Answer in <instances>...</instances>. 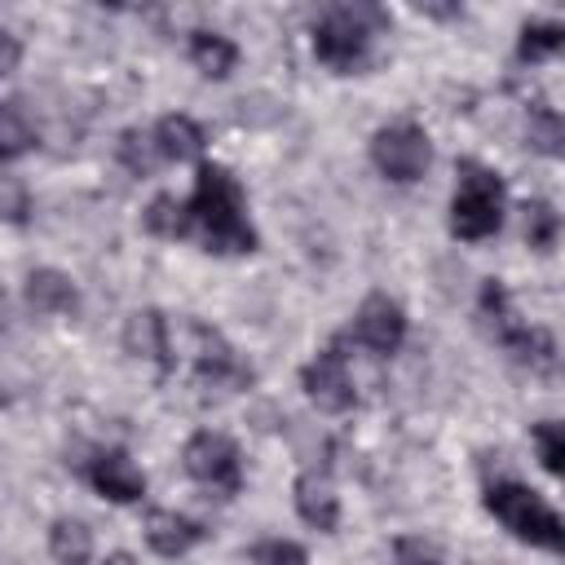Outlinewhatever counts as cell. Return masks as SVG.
<instances>
[{
	"instance_id": "1",
	"label": "cell",
	"mask_w": 565,
	"mask_h": 565,
	"mask_svg": "<svg viewBox=\"0 0 565 565\" xmlns=\"http://www.w3.org/2000/svg\"><path fill=\"white\" fill-rule=\"evenodd\" d=\"M146 230L159 238H199L203 252H216V256H243L256 247L243 185L221 163H199L194 194L185 203H177L172 194H159L146 207Z\"/></svg>"
},
{
	"instance_id": "2",
	"label": "cell",
	"mask_w": 565,
	"mask_h": 565,
	"mask_svg": "<svg viewBox=\"0 0 565 565\" xmlns=\"http://www.w3.org/2000/svg\"><path fill=\"white\" fill-rule=\"evenodd\" d=\"M393 26L384 0H327L313 26V53L322 66L349 75L366 62L371 44Z\"/></svg>"
},
{
	"instance_id": "3",
	"label": "cell",
	"mask_w": 565,
	"mask_h": 565,
	"mask_svg": "<svg viewBox=\"0 0 565 565\" xmlns=\"http://www.w3.org/2000/svg\"><path fill=\"white\" fill-rule=\"evenodd\" d=\"M477 313H481V327L490 331V340L503 344L521 366H530L534 375H556V340H552V331L521 322L512 300H508V287L499 278L481 282Z\"/></svg>"
},
{
	"instance_id": "4",
	"label": "cell",
	"mask_w": 565,
	"mask_h": 565,
	"mask_svg": "<svg viewBox=\"0 0 565 565\" xmlns=\"http://www.w3.org/2000/svg\"><path fill=\"white\" fill-rule=\"evenodd\" d=\"M486 512L512 539H521L530 547H543V552H561L565 547V525H561L556 508L539 490H530L521 481H490L486 486Z\"/></svg>"
},
{
	"instance_id": "5",
	"label": "cell",
	"mask_w": 565,
	"mask_h": 565,
	"mask_svg": "<svg viewBox=\"0 0 565 565\" xmlns=\"http://www.w3.org/2000/svg\"><path fill=\"white\" fill-rule=\"evenodd\" d=\"M172 349H185L190 371L207 393H243L256 380L252 366L230 349V340L199 318H185L181 327H172Z\"/></svg>"
},
{
	"instance_id": "6",
	"label": "cell",
	"mask_w": 565,
	"mask_h": 565,
	"mask_svg": "<svg viewBox=\"0 0 565 565\" xmlns=\"http://www.w3.org/2000/svg\"><path fill=\"white\" fill-rule=\"evenodd\" d=\"M503 225V181L499 172L463 159L459 163V185L450 199V234L463 243H481Z\"/></svg>"
},
{
	"instance_id": "7",
	"label": "cell",
	"mask_w": 565,
	"mask_h": 565,
	"mask_svg": "<svg viewBox=\"0 0 565 565\" xmlns=\"http://www.w3.org/2000/svg\"><path fill=\"white\" fill-rule=\"evenodd\" d=\"M371 163L380 168V177L397 181V185H411L424 177V168L433 163V141L419 124L411 119H397V124H384L375 137H371Z\"/></svg>"
},
{
	"instance_id": "8",
	"label": "cell",
	"mask_w": 565,
	"mask_h": 565,
	"mask_svg": "<svg viewBox=\"0 0 565 565\" xmlns=\"http://www.w3.org/2000/svg\"><path fill=\"white\" fill-rule=\"evenodd\" d=\"M181 463L203 490H212L221 499L238 494V486H243V455L225 433H212V428L194 433L181 450Z\"/></svg>"
},
{
	"instance_id": "9",
	"label": "cell",
	"mask_w": 565,
	"mask_h": 565,
	"mask_svg": "<svg viewBox=\"0 0 565 565\" xmlns=\"http://www.w3.org/2000/svg\"><path fill=\"white\" fill-rule=\"evenodd\" d=\"M300 384H305V393H309V402L318 406V411H327V415H340V411H349L353 402H358V393H353V380H349V366H344V353H340V344H327L313 362H305V371H300Z\"/></svg>"
},
{
	"instance_id": "10",
	"label": "cell",
	"mask_w": 565,
	"mask_h": 565,
	"mask_svg": "<svg viewBox=\"0 0 565 565\" xmlns=\"http://www.w3.org/2000/svg\"><path fill=\"white\" fill-rule=\"evenodd\" d=\"M353 340H358L362 349L380 353V358L397 353L402 340H406V313H402V305L388 300L384 291H371V296L358 305V313H353Z\"/></svg>"
},
{
	"instance_id": "11",
	"label": "cell",
	"mask_w": 565,
	"mask_h": 565,
	"mask_svg": "<svg viewBox=\"0 0 565 565\" xmlns=\"http://www.w3.org/2000/svg\"><path fill=\"white\" fill-rule=\"evenodd\" d=\"M88 486L97 494H106L110 503H137L146 494V472L124 455V450H97L84 468Z\"/></svg>"
},
{
	"instance_id": "12",
	"label": "cell",
	"mask_w": 565,
	"mask_h": 565,
	"mask_svg": "<svg viewBox=\"0 0 565 565\" xmlns=\"http://www.w3.org/2000/svg\"><path fill=\"white\" fill-rule=\"evenodd\" d=\"M124 349L132 358H146V362H159L163 371L172 366V322L159 313V309H137L124 327Z\"/></svg>"
},
{
	"instance_id": "13",
	"label": "cell",
	"mask_w": 565,
	"mask_h": 565,
	"mask_svg": "<svg viewBox=\"0 0 565 565\" xmlns=\"http://www.w3.org/2000/svg\"><path fill=\"white\" fill-rule=\"evenodd\" d=\"M296 512H300L305 525H313L322 534H331L340 525V494H335L327 472L309 468V472L296 477Z\"/></svg>"
},
{
	"instance_id": "14",
	"label": "cell",
	"mask_w": 565,
	"mask_h": 565,
	"mask_svg": "<svg viewBox=\"0 0 565 565\" xmlns=\"http://www.w3.org/2000/svg\"><path fill=\"white\" fill-rule=\"evenodd\" d=\"M203 539V525L181 516V512H168V508H154L146 512V543L159 552V556H185L194 543Z\"/></svg>"
},
{
	"instance_id": "15",
	"label": "cell",
	"mask_w": 565,
	"mask_h": 565,
	"mask_svg": "<svg viewBox=\"0 0 565 565\" xmlns=\"http://www.w3.org/2000/svg\"><path fill=\"white\" fill-rule=\"evenodd\" d=\"M26 305L44 318H57V313H75L79 291H75L71 274H62V269H31L26 274Z\"/></svg>"
},
{
	"instance_id": "16",
	"label": "cell",
	"mask_w": 565,
	"mask_h": 565,
	"mask_svg": "<svg viewBox=\"0 0 565 565\" xmlns=\"http://www.w3.org/2000/svg\"><path fill=\"white\" fill-rule=\"evenodd\" d=\"M154 141H159L163 159H177V163L203 154V128H199L190 115H163V119L154 124Z\"/></svg>"
},
{
	"instance_id": "17",
	"label": "cell",
	"mask_w": 565,
	"mask_h": 565,
	"mask_svg": "<svg viewBox=\"0 0 565 565\" xmlns=\"http://www.w3.org/2000/svg\"><path fill=\"white\" fill-rule=\"evenodd\" d=\"M190 62L194 71H203L207 79H225L234 66H238V49L234 40L216 35V31H194L190 35Z\"/></svg>"
},
{
	"instance_id": "18",
	"label": "cell",
	"mask_w": 565,
	"mask_h": 565,
	"mask_svg": "<svg viewBox=\"0 0 565 565\" xmlns=\"http://www.w3.org/2000/svg\"><path fill=\"white\" fill-rule=\"evenodd\" d=\"M115 154H119L124 172H132V177H154V168L168 163L159 141H154V128H124Z\"/></svg>"
},
{
	"instance_id": "19",
	"label": "cell",
	"mask_w": 565,
	"mask_h": 565,
	"mask_svg": "<svg viewBox=\"0 0 565 565\" xmlns=\"http://www.w3.org/2000/svg\"><path fill=\"white\" fill-rule=\"evenodd\" d=\"M49 552H53V561H66V565L88 561V556H93V534H88V525L75 521V516H57L53 530H49Z\"/></svg>"
},
{
	"instance_id": "20",
	"label": "cell",
	"mask_w": 565,
	"mask_h": 565,
	"mask_svg": "<svg viewBox=\"0 0 565 565\" xmlns=\"http://www.w3.org/2000/svg\"><path fill=\"white\" fill-rule=\"evenodd\" d=\"M35 146V128L18 102H0V163L22 159Z\"/></svg>"
},
{
	"instance_id": "21",
	"label": "cell",
	"mask_w": 565,
	"mask_h": 565,
	"mask_svg": "<svg viewBox=\"0 0 565 565\" xmlns=\"http://www.w3.org/2000/svg\"><path fill=\"white\" fill-rule=\"evenodd\" d=\"M561 40H565V26L561 22H525L521 26V40H516V57L521 62H547V57H556V49H561Z\"/></svg>"
},
{
	"instance_id": "22",
	"label": "cell",
	"mask_w": 565,
	"mask_h": 565,
	"mask_svg": "<svg viewBox=\"0 0 565 565\" xmlns=\"http://www.w3.org/2000/svg\"><path fill=\"white\" fill-rule=\"evenodd\" d=\"M556 234H561V216L547 199H534L525 203V243L534 252H552L556 247Z\"/></svg>"
},
{
	"instance_id": "23",
	"label": "cell",
	"mask_w": 565,
	"mask_h": 565,
	"mask_svg": "<svg viewBox=\"0 0 565 565\" xmlns=\"http://www.w3.org/2000/svg\"><path fill=\"white\" fill-rule=\"evenodd\" d=\"M565 128H561V115L552 110V106H534L530 110V146L539 150V154H547V159H556L565 146Z\"/></svg>"
},
{
	"instance_id": "24",
	"label": "cell",
	"mask_w": 565,
	"mask_h": 565,
	"mask_svg": "<svg viewBox=\"0 0 565 565\" xmlns=\"http://www.w3.org/2000/svg\"><path fill=\"white\" fill-rule=\"evenodd\" d=\"M530 441H534V450H539V463H543L552 477H561V468H565V428H561L556 419H543V424L530 428Z\"/></svg>"
},
{
	"instance_id": "25",
	"label": "cell",
	"mask_w": 565,
	"mask_h": 565,
	"mask_svg": "<svg viewBox=\"0 0 565 565\" xmlns=\"http://www.w3.org/2000/svg\"><path fill=\"white\" fill-rule=\"evenodd\" d=\"M26 212H31V194H26V185H22L18 177H0V221L22 225Z\"/></svg>"
},
{
	"instance_id": "26",
	"label": "cell",
	"mask_w": 565,
	"mask_h": 565,
	"mask_svg": "<svg viewBox=\"0 0 565 565\" xmlns=\"http://www.w3.org/2000/svg\"><path fill=\"white\" fill-rule=\"evenodd\" d=\"M247 561H309V552L300 543H287V539H260L247 547Z\"/></svg>"
},
{
	"instance_id": "27",
	"label": "cell",
	"mask_w": 565,
	"mask_h": 565,
	"mask_svg": "<svg viewBox=\"0 0 565 565\" xmlns=\"http://www.w3.org/2000/svg\"><path fill=\"white\" fill-rule=\"evenodd\" d=\"M393 556L397 561H441V547L437 543H424V539H397L393 543Z\"/></svg>"
},
{
	"instance_id": "28",
	"label": "cell",
	"mask_w": 565,
	"mask_h": 565,
	"mask_svg": "<svg viewBox=\"0 0 565 565\" xmlns=\"http://www.w3.org/2000/svg\"><path fill=\"white\" fill-rule=\"evenodd\" d=\"M424 18H433V22H455L459 18V9H463V0H411Z\"/></svg>"
},
{
	"instance_id": "29",
	"label": "cell",
	"mask_w": 565,
	"mask_h": 565,
	"mask_svg": "<svg viewBox=\"0 0 565 565\" xmlns=\"http://www.w3.org/2000/svg\"><path fill=\"white\" fill-rule=\"evenodd\" d=\"M18 62H22V44H18V35H13V31H4V26H0V75H13V71H18Z\"/></svg>"
},
{
	"instance_id": "30",
	"label": "cell",
	"mask_w": 565,
	"mask_h": 565,
	"mask_svg": "<svg viewBox=\"0 0 565 565\" xmlns=\"http://www.w3.org/2000/svg\"><path fill=\"white\" fill-rule=\"evenodd\" d=\"M102 9H115V13H128V9H146L150 0H97Z\"/></svg>"
},
{
	"instance_id": "31",
	"label": "cell",
	"mask_w": 565,
	"mask_h": 565,
	"mask_svg": "<svg viewBox=\"0 0 565 565\" xmlns=\"http://www.w3.org/2000/svg\"><path fill=\"white\" fill-rule=\"evenodd\" d=\"M0 402H4V393H0Z\"/></svg>"
}]
</instances>
